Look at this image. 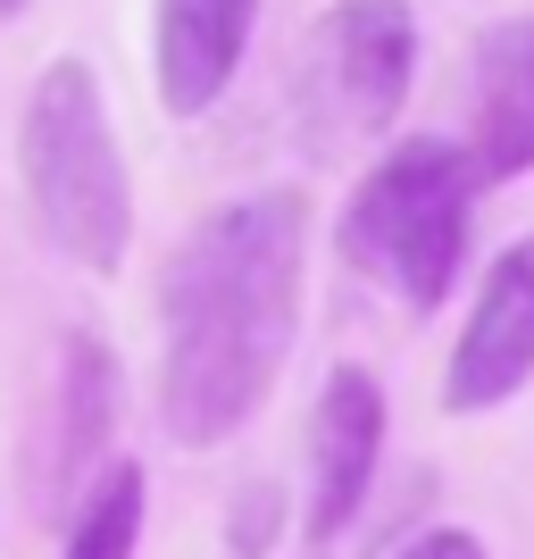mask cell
<instances>
[{"instance_id":"6da1fadb","label":"cell","mask_w":534,"mask_h":559,"mask_svg":"<svg viewBox=\"0 0 534 559\" xmlns=\"http://www.w3.org/2000/svg\"><path fill=\"white\" fill-rule=\"evenodd\" d=\"M301 267L309 217L293 192L226 201L185 234L159 293V426L176 443L210 451L268 401L301 326Z\"/></svg>"},{"instance_id":"7a4b0ae2","label":"cell","mask_w":534,"mask_h":559,"mask_svg":"<svg viewBox=\"0 0 534 559\" xmlns=\"http://www.w3.org/2000/svg\"><path fill=\"white\" fill-rule=\"evenodd\" d=\"M476 185H485V167L467 142H393L343 210V259L376 276L401 309H435L467 259Z\"/></svg>"},{"instance_id":"3957f363","label":"cell","mask_w":534,"mask_h":559,"mask_svg":"<svg viewBox=\"0 0 534 559\" xmlns=\"http://www.w3.org/2000/svg\"><path fill=\"white\" fill-rule=\"evenodd\" d=\"M25 201L43 217V234L75 267H100L109 276L126 242H134V185H126V159H117L109 109H100V84L84 59H50L34 100H25Z\"/></svg>"},{"instance_id":"277c9868","label":"cell","mask_w":534,"mask_h":559,"mask_svg":"<svg viewBox=\"0 0 534 559\" xmlns=\"http://www.w3.org/2000/svg\"><path fill=\"white\" fill-rule=\"evenodd\" d=\"M418 75L410 0H334L309 34V100L334 134H384Z\"/></svg>"},{"instance_id":"5b68a950","label":"cell","mask_w":534,"mask_h":559,"mask_svg":"<svg viewBox=\"0 0 534 559\" xmlns=\"http://www.w3.org/2000/svg\"><path fill=\"white\" fill-rule=\"evenodd\" d=\"M376 451H384V393L368 368H334L309 418V535H343L368 510Z\"/></svg>"},{"instance_id":"8992f818","label":"cell","mask_w":534,"mask_h":559,"mask_svg":"<svg viewBox=\"0 0 534 559\" xmlns=\"http://www.w3.org/2000/svg\"><path fill=\"white\" fill-rule=\"evenodd\" d=\"M526 376H534V242H518L493 259L442 393H451V409H501Z\"/></svg>"},{"instance_id":"52a82bcc","label":"cell","mask_w":534,"mask_h":559,"mask_svg":"<svg viewBox=\"0 0 534 559\" xmlns=\"http://www.w3.org/2000/svg\"><path fill=\"white\" fill-rule=\"evenodd\" d=\"M259 0H159V34H151V68H159V109L201 117L234 84L242 50H251Z\"/></svg>"},{"instance_id":"ba28073f","label":"cell","mask_w":534,"mask_h":559,"mask_svg":"<svg viewBox=\"0 0 534 559\" xmlns=\"http://www.w3.org/2000/svg\"><path fill=\"white\" fill-rule=\"evenodd\" d=\"M485 185H510L534 167V17H501L476 34V134H467Z\"/></svg>"},{"instance_id":"9c48e42d","label":"cell","mask_w":534,"mask_h":559,"mask_svg":"<svg viewBox=\"0 0 534 559\" xmlns=\"http://www.w3.org/2000/svg\"><path fill=\"white\" fill-rule=\"evenodd\" d=\"M134 535H142V467H100V485L75 510L68 559H134Z\"/></svg>"},{"instance_id":"30bf717a","label":"cell","mask_w":534,"mask_h":559,"mask_svg":"<svg viewBox=\"0 0 534 559\" xmlns=\"http://www.w3.org/2000/svg\"><path fill=\"white\" fill-rule=\"evenodd\" d=\"M109 418H117V368H109V350L75 343V359H68V443H59V476L93 467Z\"/></svg>"},{"instance_id":"8fae6325","label":"cell","mask_w":534,"mask_h":559,"mask_svg":"<svg viewBox=\"0 0 534 559\" xmlns=\"http://www.w3.org/2000/svg\"><path fill=\"white\" fill-rule=\"evenodd\" d=\"M401 559H485V543H476V535H460V526H435V535H418Z\"/></svg>"},{"instance_id":"7c38bea8","label":"cell","mask_w":534,"mask_h":559,"mask_svg":"<svg viewBox=\"0 0 534 559\" xmlns=\"http://www.w3.org/2000/svg\"><path fill=\"white\" fill-rule=\"evenodd\" d=\"M17 9H25V0H0V17H17Z\"/></svg>"}]
</instances>
